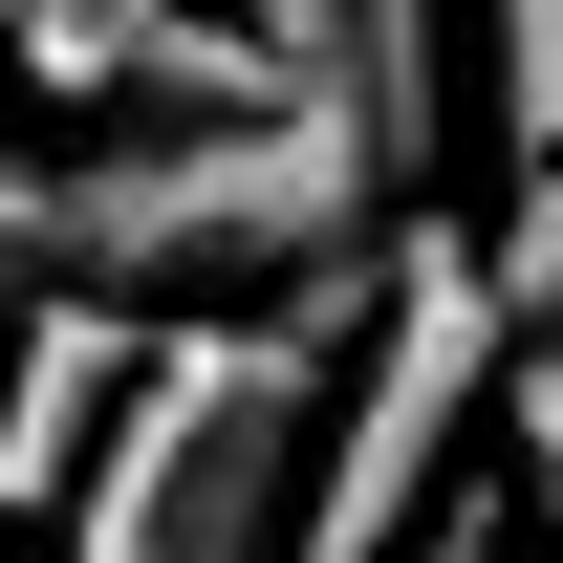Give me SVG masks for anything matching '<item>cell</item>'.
Here are the masks:
<instances>
[{"instance_id":"cell-4","label":"cell","mask_w":563,"mask_h":563,"mask_svg":"<svg viewBox=\"0 0 563 563\" xmlns=\"http://www.w3.org/2000/svg\"><path fill=\"white\" fill-rule=\"evenodd\" d=\"M455 66H477L498 174H542V152H563V0H477V44H455Z\"/></svg>"},{"instance_id":"cell-1","label":"cell","mask_w":563,"mask_h":563,"mask_svg":"<svg viewBox=\"0 0 563 563\" xmlns=\"http://www.w3.org/2000/svg\"><path fill=\"white\" fill-rule=\"evenodd\" d=\"M412 217L368 196L347 87H282V109H196V131H66V152H0V282L22 303H217L261 325L303 282L390 261Z\"/></svg>"},{"instance_id":"cell-6","label":"cell","mask_w":563,"mask_h":563,"mask_svg":"<svg viewBox=\"0 0 563 563\" xmlns=\"http://www.w3.org/2000/svg\"><path fill=\"white\" fill-rule=\"evenodd\" d=\"M412 563H520V520H433V542Z\"/></svg>"},{"instance_id":"cell-2","label":"cell","mask_w":563,"mask_h":563,"mask_svg":"<svg viewBox=\"0 0 563 563\" xmlns=\"http://www.w3.org/2000/svg\"><path fill=\"white\" fill-rule=\"evenodd\" d=\"M390 303V261L303 282V303H261V325H152L131 412H109V455L66 477V542L44 563H282V520H303V455H325V390H347V325Z\"/></svg>"},{"instance_id":"cell-5","label":"cell","mask_w":563,"mask_h":563,"mask_svg":"<svg viewBox=\"0 0 563 563\" xmlns=\"http://www.w3.org/2000/svg\"><path fill=\"white\" fill-rule=\"evenodd\" d=\"M498 455H520V563H563V347L498 368Z\"/></svg>"},{"instance_id":"cell-3","label":"cell","mask_w":563,"mask_h":563,"mask_svg":"<svg viewBox=\"0 0 563 563\" xmlns=\"http://www.w3.org/2000/svg\"><path fill=\"white\" fill-rule=\"evenodd\" d=\"M152 325L131 303H22L0 325V520H66V477L109 455V412H131Z\"/></svg>"}]
</instances>
